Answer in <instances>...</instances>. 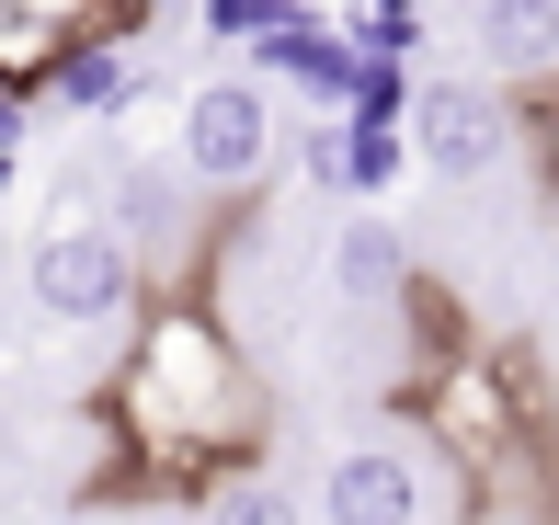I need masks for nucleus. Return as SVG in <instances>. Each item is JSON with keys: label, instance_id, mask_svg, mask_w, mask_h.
I'll return each instance as SVG.
<instances>
[{"label": "nucleus", "instance_id": "8", "mask_svg": "<svg viewBox=\"0 0 559 525\" xmlns=\"http://www.w3.org/2000/svg\"><path fill=\"white\" fill-rule=\"evenodd\" d=\"M343 148H354V206H377V194L412 183V115H343Z\"/></svg>", "mask_w": 559, "mask_h": 525}, {"label": "nucleus", "instance_id": "13", "mask_svg": "<svg viewBox=\"0 0 559 525\" xmlns=\"http://www.w3.org/2000/svg\"><path fill=\"white\" fill-rule=\"evenodd\" d=\"M194 12H206V35L251 46V35H263V23H274V12H286V0H194Z\"/></svg>", "mask_w": 559, "mask_h": 525}, {"label": "nucleus", "instance_id": "15", "mask_svg": "<svg viewBox=\"0 0 559 525\" xmlns=\"http://www.w3.org/2000/svg\"><path fill=\"white\" fill-rule=\"evenodd\" d=\"M468 525H548V514H525V503H468Z\"/></svg>", "mask_w": 559, "mask_h": 525}, {"label": "nucleus", "instance_id": "2", "mask_svg": "<svg viewBox=\"0 0 559 525\" xmlns=\"http://www.w3.org/2000/svg\"><path fill=\"white\" fill-rule=\"evenodd\" d=\"M23 297H35L58 332H92V320H126L148 297V263L115 217H58V229L23 252Z\"/></svg>", "mask_w": 559, "mask_h": 525}, {"label": "nucleus", "instance_id": "5", "mask_svg": "<svg viewBox=\"0 0 559 525\" xmlns=\"http://www.w3.org/2000/svg\"><path fill=\"white\" fill-rule=\"evenodd\" d=\"M423 514H435L423 445H343L320 468V525H423Z\"/></svg>", "mask_w": 559, "mask_h": 525}, {"label": "nucleus", "instance_id": "14", "mask_svg": "<svg viewBox=\"0 0 559 525\" xmlns=\"http://www.w3.org/2000/svg\"><path fill=\"white\" fill-rule=\"evenodd\" d=\"M23 138H35V92H23V81H0V183H12Z\"/></svg>", "mask_w": 559, "mask_h": 525}, {"label": "nucleus", "instance_id": "4", "mask_svg": "<svg viewBox=\"0 0 559 525\" xmlns=\"http://www.w3.org/2000/svg\"><path fill=\"white\" fill-rule=\"evenodd\" d=\"M412 160L435 183H479V171L514 160V104L491 81H423L412 92Z\"/></svg>", "mask_w": 559, "mask_h": 525}, {"label": "nucleus", "instance_id": "12", "mask_svg": "<svg viewBox=\"0 0 559 525\" xmlns=\"http://www.w3.org/2000/svg\"><path fill=\"white\" fill-rule=\"evenodd\" d=\"M525 148H537V171H548V194H559V81L525 92Z\"/></svg>", "mask_w": 559, "mask_h": 525}, {"label": "nucleus", "instance_id": "10", "mask_svg": "<svg viewBox=\"0 0 559 525\" xmlns=\"http://www.w3.org/2000/svg\"><path fill=\"white\" fill-rule=\"evenodd\" d=\"M194 525H297V503L263 480V468H228V480L206 491V514H194Z\"/></svg>", "mask_w": 559, "mask_h": 525}, {"label": "nucleus", "instance_id": "6", "mask_svg": "<svg viewBox=\"0 0 559 525\" xmlns=\"http://www.w3.org/2000/svg\"><path fill=\"white\" fill-rule=\"evenodd\" d=\"M46 104H69V115H138L148 104V69H138V46L126 35H81V46H58V69H46Z\"/></svg>", "mask_w": 559, "mask_h": 525}, {"label": "nucleus", "instance_id": "3", "mask_svg": "<svg viewBox=\"0 0 559 525\" xmlns=\"http://www.w3.org/2000/svg\"><path fill=\"white\" fill-rule=\"evenodd\" d=\"M171 160H183L206 194H263V171H274V81H263V69H217V81H194Z\"/></svg>", "mask_w": 559, "mask_h": 525}, {"label": "nucleus", "instance_id": "9", "mask_svg": "<svg viewBox=\"0 0 559 525\" xmlns=\"http://www.w3.org/2000/svg\"><path fill=\"white\" fill-rule=\"evenodd\" d=\"M479 12H491L479 35H491V58H502V69H537L548 46H559V0H479Z\"/></svg>", "mask_w": 559, "mask_h": 525}, {"label": "nucleus", "instance_id": "1", "mask_svg": "<svg viewBox=\"0 0 559 525\" xmlns=\"http://www.w3.org/2000/svg\"><path fill=\"white\" fill-rule=\"evenodd\" d=\"M104 422H115V468L92 480V503H138V491H194L206 503L228 468H263L274 399L206 297H160V309H138Z\"/></svg>", "mask_w": 559, "mask_h": 525}, {"label": "nucleus", "instance_id": "7", "mask_svg": "<svg viewBox=\"0 0 559 525\" xmlns=\"http://www.w3.org/2000/svg\"><path fill=\"white\" fill-rule=\"evenodd\" d=\"M332 286L354 297V309H400V297L423 286V274H412V240H400L377 206L343 217V229H332Z\"/></svg>", "mask_w": 559, "mask_h": 525}, {"label": "nucleus", "instance_id": "11", "mask_svg": "<svg viewBox=\"0 0 559 525\" xmlns=\"http://www.w3.org/2000/svg\"><path fill=\"white\" fill-rule=\"evenodd\" d=\"M297 171H309L320 194H354V148H343V115H309V127H297Z\"/></svg>", "mask_w": 559, "mask_h": 525}]
</instances>
